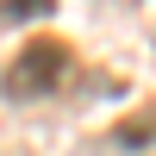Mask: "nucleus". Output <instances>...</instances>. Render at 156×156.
<instances>
[{
    "label": "nucleus",
    "instance_id": "f257e3e1",
    "mask_svg": "<svg viewBox=\"0 0 156 156\" xmlns=\"http://www.w3.org/2000/svg\"><path fill=\"white\" fill-rule=\"evenodd\" d=\"M69 69H75L69 44H56V37H31V44L0 69V94H6V100H44V94H56V87L69 81Z\"/></svg>",
    "mask_w": 156,
    "mask_h": 156
},
{
    "label": "nucleus",
    "instance_id": "f03ea898",
    "mask_svg": "<svg viewBox=\"0 0 156 156\" xmlns=\"http://www.w3.org/2000/svg\"><path fill=\"white\" fill-rule=\"evenodd\" d=\"M150 137H156V112H150V106H137L125 125H112V131H106V144H112V150H144Z\"/></svg>",
    "mask_w": 156,
    "mask_h": 156
},
{
    "label": "nucleus",
    "instance_id": "7ed1b4c3",
    "mask_svg": "<svg viewBox=\"0 0 156 156\" xmlns=\"http://www.w3.org/2000/svg\"><path fill=\"white\" fill-rule=\"evenodd\" d=\"M56 12V0H0V19H44Z\"/></svg>",
    "mask_w": 156,
    "mask_h": 156
}]
</instances>
